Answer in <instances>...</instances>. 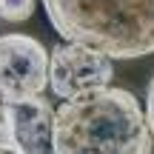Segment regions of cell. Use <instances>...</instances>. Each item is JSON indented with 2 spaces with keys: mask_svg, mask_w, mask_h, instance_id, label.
Wrapping results in <instances>:
<instances>
[{
  "mask_svg": "<svg viewBox=\"0 0 154 154\" xmlns=\"http://www.w3.org/2000/svg\"><path fill=\"white\" fill-rule=\"evenodd\" d=\"M66 43L103 51L109 60L154 54V0H43Z\"/></svg>",
  "mask_w": 154,
  "mask_h": 154,
  "instance_id": "7a4b0ae2",
  "label": "cell"
},
{
  "mask_svg": "<svg viewBox=\"0 0 154 154\" xmlns=\"http://www.w3.org/2000/svg\"><path fill=\"white\" fill-rule=\"evenodd\" d=\"M0 23H3V17H0Z\"/></svg>",
  "mask_w": 154,
  "mask_h": 154,
  "instance_id": "9c48e42d",
  "label": "cell"
},
{
  "mask_svg": "<svg viewBox=\"0 0 154 154\" xmlns=\"http://www.w3.org/2000/svg\"><path fill=\"white\" fill-rule=\"evenodd\" d=\"M34 11V0H0V17L9 23H23Z\"/></svg>",
  "mask_w": 154,
  "mask_h": 154,
  "instance_id": "8992f818",
  "label": "cell"
},
{
  "mask_svg": "<svg viewBox=\"0 0 154 154\" xmlns=\"http://www.w3.org/2000/svg\"><path fill=\"white\" fill-rule=\"evenodd\" d=\"M151 140L137 97L117 86L63 100L51 120L54 154H151Z\"/></svg>",
  "mask_w": 154,
  "mask_h": 154,
  "instance_id": "6da1fadb",
  "label": "cell"
},
{
  "mask_svg": "<svg viewBox=\"0 0 154 154\" xmlns=\"http://www.w3.org/2000/svg\"><path fill=\"white\" fill-rule=\"evenodd\" d=\"M146 123H149V131L154 137V77H151L149 88H146Z\"/></svg>",
  "mask_w": 154,
  "mask_h": 154,
  "instance_id": "52a82bcc",
  "label": "cell"
},
{
  "mask_svg": "<svg viewBox=\"0 0 154 154\" xmlns=\"http://www.w3.org/2000/svg\"><path fill=\"white\" fill-rule=\"evenodd\" d=\"M51 120H54V109L43 97L32 103L0 106V140L14 146L17 154H54Z\"/></svg>",
  "mask_w": 154,
  "mask_h": 154,
  "instance_id": "5b68a950",
  "label": "cell"
},
{
  "mask_svg": "<svg viewBox=\"0 0 154 154\" xmlns=\"http://www.w3.org/2000/svg\"><path fill=\"white\" fill-rule=\"evenodd\" d=\"M114 66L103 51L80 43H57L49 51V86L60 100L94 91L111 83Z\"/></svg>",
  "mask_w": 154,
  "mask_h": 154,
  "instance_id": "277c9868",
  "label": "cell"
},
{
  "mask_svg": "<svg viewBox=\"0 0 154 154\" xmlns=\"http://www.w3.org/2000/svg\"><path fill=\"white\" fill-rule=\"evenodd\" d=\"M49 86V51L37 37L0 34V106L32 103Z\"/></svg>",
  "mask_w": 154,
  "mask_h": 154,
  "instance_id": "3957f363",
  "label": "cell"
},
{
  "mask_svg": "<svg viewBox=\"0 0 154 154\" xmlns=\"http://www.w3.org/2000/svg\"><path fill=\"white\" fill-rule=\"evenodd\" d=\"M0 154H17V149H14V146H9L6 140H0Z\"/></svg>",
  "mask_w": 154,
  "mask_h": 154,
  "instance_id": "ba28073f",
  "label": "cell"
}]
</instances>
